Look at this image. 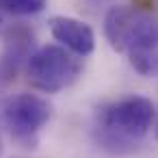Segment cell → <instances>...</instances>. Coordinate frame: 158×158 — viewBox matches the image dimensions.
<instances>
[{
  "label": "cell",
  "mask_w": 158,
  "mask_h": 158,
  "mask_svg": "<svg viewBox=\"0 0 158 158\" xmlns=\"http://www.w3.org/2000/svg\"><path fill=\"white\" fill-rule=\"evenodd\" d=\"M26 76L33 89L41 93H59L82 76V61L65 46H44L31 54Z\"/></svg>",
  "instance_id": "cell-2"
},
{
  "label": "cell",
  "mask_w": 158,
  "mask_h": 158,
  "mask_svg": "<svg viewBox=\"0 0 158 158\" xmlns=\"http://www.w3.org/2000/svg\"><path fill=\"white\" fill-rule=\"evenodd\" d=\"M35 52V33L26 24H11L2 33V54H0V85H9L26 67Z\"/></svg>",
  "instance_id": "cell-5"
},
{
  "label": "cell",
  "mask_w": 158,
  "mask_h": 158,
  "mask_svg": "<svg viewBox=\"0 0 158 158\" xmlns=\"http://www.w3.org/2000/svg\"><path fill=\"white\" fill-rule=\"evenodd\" d=\"M156 5H158V0H132V7L139 11H145V13H152Z\"/></svg>",
  "instance_id": "cell-9"
},
{
  "label": "cell",
  "mask_w": 158,
  "mask_h": 158,
  "mask_svg": "<svg viewBox=\"0 0 158 158\" xmlns=\"http://www.w3.org/2000/svg\"><path fill=\"white\" fill-rule=\"evenodd\" d=\"M13 158H22V156H13Z\"/></svg>",
  "instance_id": "cell-14"
},
{
  "label": "cell",
  "mask_w": 158,
  "mask_h": 158,
  "mask_svg": "<svg viewBox=\"0 0 158 158\" xmlns=\"http://www.w3.org/2000/svg\"><path fill=\"white\" fill-rule=\"evenodd\" d=\"M156 108L143 95H128L104 104L95 115L93 139L95 145L108 154H132L139 149L143 136L152 130Z\"/></svg>",
  "instance_id": "cell-1"
},
{
  "label": "cell",
  "mask_w": 158,
  "mask_h": 158,
  "mask_svg": "<svg viewBox=\"0 0 158 158\" xmlns=\"http://www.w3.org/2000/svg\"><path fill=\"white\" fill-rule=\"evenodd\" d=\"M156 136H158V119H156Z\"/></svg>",
  "instance_id": "cell-11"
},
{
  "label": "cell",
  "mask_w": 158,
  "mask_h": 158,
  "mask_svg": "<svg viewBox=\"0 0 158 158\" xmlns=\"http://www.w3.org/2000/svg\"><path fill=\"white\" fill-rule=\"evenodd\" d=\"M0 154H2V141H0Z\"/></svg>",
  "instance_id": "cell-12"
},
{
  "label": "cell",
  "mask_w": 158,
  "mask_h": 158,
  "mask_svg": "<svg viewBox=\"0 0 158 158\" xmlns=\"http://www.w3.org/2000/svg\"><path fill=\"white\" fill-rule=\"evenodd\" d=\"M48 26H50L52 37L74 54L89 56L95 50V35L89 24L76 18H67V15H54L50 18Z\"/></svg>",
  "instance_id": "cell-6"
},
{
  "label": "cell",
  "mask_w": 158,
  "mask_h": 158,
  "mask_svg": "<svg viewBox=\"0 0 158 158\" xmlns=\"http://www.w3.org/2000/svg\"><path fill=\"white\" fill-rule=\"evenodd\" d=\"M46 5L48 0H0V11L15 18H24V15L41 13Z\"/></svg>",
  "instance_id": "cell-8"
},
{
  "label": "cell",
  "mask_w": 158,
  "mask_h": 158,
  "mask_svg": "<svg viewBox=\"0 0 158 158\" xmlns=\"http://www.w3.org/2000/svg\"><path fill=\"white\" fill-rule=\"evenodd\" d=\"M141 11L134 7H110L104 15V35L115 52H126Z\"/></svg>",
  "instance_id": "cell-7"
},
{
  "label": "cell",
  "mask_w": 158,
  "mask_h": 158,
  "mask_svg": "<svg viewBox=\"0 0 158 158\" xmlns=\"http://www.w3.org/2000/svg\"><path fill=\"white\" fill-rule=\"evenodd\" d=\"M50 117L52 106L48 104V100L35 93H18L2 106V119L11 139L26 149H33L37 145L39 132L50 121Z\"/></svg>",
  "instance_id": "cell-3"
},
{
  "label": "cell",
  "mask_w": 158,
  "mask_h": 158,
  "mask_svg": "<svg viewBox=\"0 0 158 158\" xmlns=\"http://www.w3.org/2000/svg\"><path fill=\"white\" fill-rule=\"evenodd\" d=\"M0 13H2V11H0ZM0 24H2V15H0Z\"/></svg>",
  "instance_id": "cell-13"
},
{
  "label": "cell",
  "mask_w": 158,
  "mask_h": 158,
  "mask_svg": "<svg viewBox=\"0 0 158 158\" xmlns=\"http://www.w3.org/2000/svg\"><path fill=\"white\" fill-rule=\"evenodd\" d=\"M126 54L141 76H158V15L141 11Z\"/></svg>",
  "instance_id": "cell-4"
},
{
  "label": "cell",
  "mask_w": 158,
  "mask_h": 158,
  "mask_svg": "<svg viewBox=\"0 0 158 158\" xmlns=\"http://www.w3.org/2000/svg\"><path fill=\"white\" fill-rule=\"evenodd\" d=\"M87 2H91V5H98V2H102V0H87Z\"/></svg>",
  "instance_id": "cell-10"
}]
</instances>
